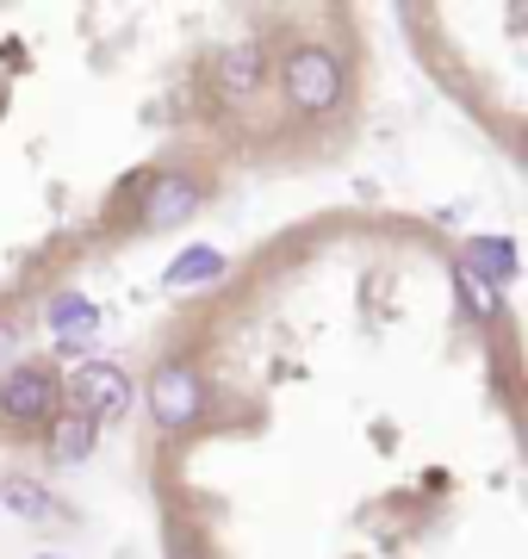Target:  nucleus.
Here are the masks:
<instances>
[{"instance_id":"obj_1","label":"nucleus","mask_w":528,"mask_h":559,"mask_svg":"<svg viewBox=\"0 0 528 559\" xmlns=\"http://www.w3.org/2000/svg\"><path fill=\"white\" fill-rule=\"evenodd\" d=\"M57 399H62V380L50 367H7V380H0V423L7 429H44V423L57 417Z\"/></svg>"},{"instance_id":"obj_2","label":"nucleus","mask_w":528,"mask_h":559,"mask_svg":"<svg viewBox=\"0 0 528 559\" xmlns=\"http://www.w3.org/2000/svg\"><path fill=\"white\" fill-rule=\"evenodd\" d=\"M62 392L75 404L69 417H87L94 429H100V423H119L124 411H131V380H124L112 360H82V367L62 380Z\"/></svg>"},{"instance_id":"obj_3","label":"nucleus","mask_w":528,"mask_h":559,"mask_svg":"<svg viewBox=\"0 0 528 559\" xmlns=\"http://www.w3.org/2000/svg\"><path fill=\"white\" fill-rule=\"evenodd\" d=\"M286 100L299 112H324V106L343 100V62L329 57L324 44H299L286 57Z\"/></svg>"},{"instance_id":"obj_4","label":"nucleus","mask_w":528,"mask_h":559,"mask_svg":"<svg viewBox=\"0 0 528 559\" xmlns=\"http://www.w3.org/2000/svg\"><path fill=\"white\" fill-rule=\"evenodd\" d=\"M149 411H156L163 429H187V423L200 417V373L181 367V360H163L149 373Z\"/></svg>"},{"instance_id":"obj_5","label":"nucleus","mask_w":528,"mask_h":559,"mask_svg":"<svg viewBox=\"0 0 528 559\" xmlns=\"http://www.w3.org/2000/svg\"><path fill=\"white\" fill-rule=\"evenodd\" d=\"M193 205H200V187L181 175H163L149 180V200H143V230H168V224L193 218Z\"/></svg>"},{"instance_id":"obj_6","label":"nucleus","mask_w":528,"mask_h":559,"mask_svg":"<svg viewBox=\"0 0 528 559\" xmlns=\"http://www.w3.org/2000/svg\"><path fill=\"white\" fill-rule=\"evenodd\" d=\"M94 330H100L94 299H82V293H57L50 299V336H57V348H87Z\"/></svg>"},{"instance_id":"obj_7","label":"nucleus","mask_w":528,"mask_h":559,"mask_svg":"<svg viewBox=\"0 0 528 559\" xmlns=\"http://www.w3.org/2000/svg\"><path fill=\"white\" fill-rule=\"evenodd\" d=\"M168 286H212V280H224V255L218 249H205V242H193V249H181V255L163 267Z\"/></svg>"},{"instance_id":"obj_8","label":"nucleus","mask_w":528,"mask_h":559,"mask_svg":"<svg viewBox=\"0 0 528 559\" xmlns=\"http://www.w3.org/2000/svg\"><path fill=\"white\" fill-rule=\"evenodd\" d=\"M94 441H100V429L87 417H62L57 429H50V460H57V466H75V460L94 454Z\"/></svg>"},{"instance_id":"obj_9","label":"nucleus","mask_w":528,"mask_h":559,"mask_svg":"<svg viewBox=\"0 0 528 559\" xmlns=\"http://www.w3.org/2000/svg\"><path fill=\"white\" fill-rule=\"evenodd\" d=\"M467 267L479 280H491V286H504V280H516V249H509L504 237H479L467 249Z\"/></svg>"},{"instance_id":"obj_10","label":"nucleus","mask_w":528,"mask_h":559,"mask_svg":"<svg viewBox=\"0 0 528 559\" xmlns=\"http://www.w3.org/2000/svg\"><path fill=\"white\" fill-rule=\"evenodd\" d=\"M218 75H224V87H230V94H249V87L262 81V44H255V38L230 44V50H224V62H218Z\"/></svg>"},{"instance_id":"obj_11","label":"nucleus","mask_w":528,"mask_h":559,"mask_svg":"<svg viewBox=\"0 0 528 559\" xmlns=\"http://www.w3.org/2000/svg\"><path fill=\"white\" fill-rule=\"evenodd\" d=\"M7 510H20V516H32V522H57L62 516V503L44 491V485H25V479H7Z\"/></svg>"},{"instance_id":"obj_12","label":"nucleus","mask_w":528,"mask_h":559,"mask_svg":"<svg viewBox=\"0 0 528 559\" xmlns=\"http://www.w3.org/2000/svg\"><path fill=\"white\" fill-rule=\"evenodd\" d=\"M454 280H460V299H467L472 318H497V286H491V280H479V274L467 267V261L454 267Z\"/></svg>"},{"instance_id":"obj_13","label":"nucleus","mask_w":528,"mask_h":559,"mask_svg":"<svg viewBox=\"0 0 528 559\" xmlns=\"http://www.w3.org/2000/svg\"><path fill=\"white\" fill-rule=\"evenodd\" d=\"M168 559H193V547H181V540H175V547H168Z\"/></svg>"},{"instance_id":"obj_14","label":"nucleus","mask_w":528,"mask_h":559,"mask_svg":"<svg viewBox=\"0 0 528 559\" xmlns=\"http://www.w3.org/2000/svg\"><path fill=\"white\" fill-rule=\"evenodd\" d=\"M7 342H13V330H7V323H0V348H7Z\"/></svg>"},{"instance_id":"obj_15","label":"nucleus","mask_w":528,"mask_h":559,"mask_svg":"<svg viewBox=\"0 0 528 559\" xmlns=\"http://www.w3.org/2000/svg\"><path fill=\"white\" fill-rule=\"evenodd\" d=\"M38 559H57V554H38Z\"/></svg>"}]
</instances>
